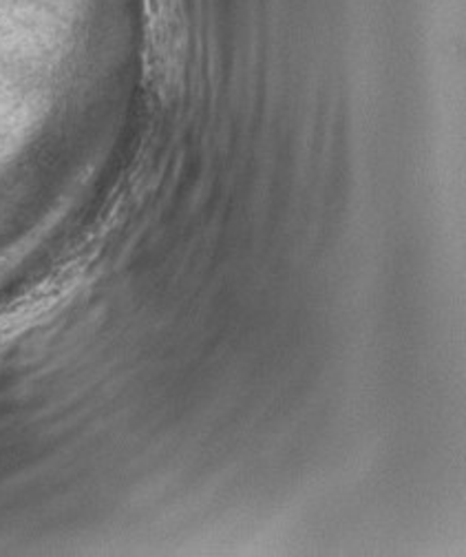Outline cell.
Masks as SVG:
<instances>
[{
	"instance_id": "6da1fadb",
	"label": "cell",
	"mask_w": 466,
	"mask_h": 557,
	"mask_svg": "<svg viewBox=\"0 0 466 557\" xmlns=\"http://www.w3.org/2000/svg\"><path fill=\"white\" fill-rule=\"evenodd\" d=\"M83 282L80 268H62L0 308V347L27 334L70 301Z\"/></svg>"
}]
</instances>
